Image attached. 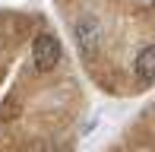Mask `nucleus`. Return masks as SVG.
I'll use <instances>...</instances> for the list:
<instances>
[{"label":"nucleus","instance_id":"2","mask_svg":"<svg viewBox=\"0 0 155 152\" xmlns=\"http://www.w3.org/2000/svg\"><path fill=\"white\" fill-rule=\"evenodd\" d=\"M32 60H35V70L48 73L60 64V38L51 35V32H41L32 45Z\"/></svg>","mask_w":155,"mask_h":152},{"label":"nucleus","instance_id":"3","mask_svg":"<svg viewBox=\"0 0 155 152\" xmlns=\"http://www.w3.org/2000/svg\"><path fill=\"white\" fill-rule=\"evenodd\" d=\"M133 73H136V79L143 82V86H152V82H155V45H146L143 51L136 54Z\"/></svg>","mask_w":155,"mask_h":152},{"label":"nucleus","instance_id":"1","mask_svg":"<svg viewBox=\"0 0 155 152\" xmlns=\"http://www.w3.org/2000/svg\"><path fill=\"white\" fill-rule=\"evenodd\" d=\"M73 35H76V48H79V54L86 60H92L95 51H98V41H101V22H98V16H92V13L79 16L76 25H73Z\"/></svg>","mask_w":155,"mask_h":152}]
</instances>
